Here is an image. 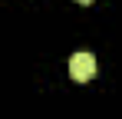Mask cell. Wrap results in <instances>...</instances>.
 Returning <instances> with one entry per match:
<instances>
[{"label":"cell","instance_id":"7a4b0ae2","mask_svg":"<svg viewBox=\"0 0 122 119\" xmlns=\"http://www.w3.org/2000/svg\"><path fill=\"white\" fill-rule=\"evenodd\" d=\"M79 3H92V0H79Z\"/></svg>","mask_w":122,"mask_h":119},{"label":"cell","instance_id":"6da1fadb","mask_svg":"<svg viewBox=\"0 0 122 119\" xmlns=\"http://www.w3.org/2000/svg\"><path fill=\"white\" fill-rule=\"evenodd\" d=\"M69 76L76 83H86V79L96 76V56L92 53H73L69 56Z\"/></svg>","mask_w":122,"mask_h":119}]
</instances>
